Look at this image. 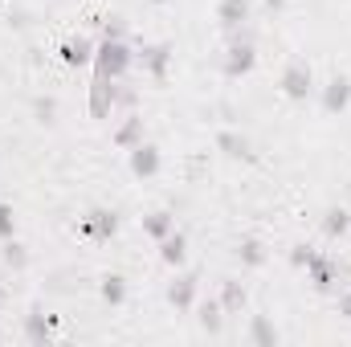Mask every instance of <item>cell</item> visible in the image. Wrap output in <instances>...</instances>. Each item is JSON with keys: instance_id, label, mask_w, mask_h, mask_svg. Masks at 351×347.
<instances>
[{"instance_id": "7c38bea8", "label": "cell", "mask_w": 351, "mask_h": 347, "mask_svg": "<svg viewBox=\"0 0 351 347\" xmlns=\"http://www.w3.org/2000/svg\"><path fill=\"white\" fill-rule=\"evenodd\" d=\"M217 152H225L229 160H254V143L241 131H221L217 135Z\"/></svg>"}, {"instance_id": "ffe728a7", "label": "cell", "mask_w": 351, "mask_h": 347, "mask_svg": "<svg viewBox=\"0 0 351 347\" xmlns=\"http://www.w3.org/2000/svg\"><path fill=\"white\" fill-rule=\"evenodd\" d=\"M200 327H204L208 335H221V327H225V311H221V298H208V302H200Z\"/></svg>"}, {"instance_id": "e0dca14e", "label": "cell", "mask_w": 351, "mask_h": 347, "mask_svg": "<svg viewBox=\"0 0 351 347\" xmlns=\"http://www.w3.org/2000/svg\"><path fill=\"white\" fill-rule=\"evenodd\" d=\"M98 294H102V302L123 307V302H127V278H123V274H106L102 286H98Z\"/></svg>"}, {"instance_id": "8fae6325", "label": "cell", "mask_w": 351, "mask_h": 347, "mask_svg": "<svg viewBox=\"0 0 351 347\" xmlns=\"http://www.w3.org/2000/svg\"><path fill=\"white\" fill-rule=\"evenodd\" d=\"M139 62H143V70L160 82V78H168V66H172V49L168 45H147L143 53H139Z\"/></svg>"}, {"instance_id": "ba28073f", "label": "cell", "mask_w": 351, "mask_h": 347, "mask_svg": "<svg viewBox=\"0 0 351 347\" xmlns=\"http://www.w3.org/2000/svg\"><path fill=\"white\" fill-rule=\"evenodd\" d=\"M351 106V82L339 74V78H331L327 86H323V110L327 115H343Z\"/></svg>"}, {"instance_id": "1f68e13d", "label": "cell", "mask_w": 351, "mask_h": 347, "mask_svg": "<svg viewBox=\"0 0 351 347\" xmlns=\"http://www.w3.org/2000/svg\"><path fill=\"white\" fill-rule=\"evenodd\" d=\"M152 4H168V0H152Z\"/></svg>"}, {"instance_id": "5bb4252c", "label": "cell", "mask_w": 351, "mask_h": 347, "mask_svg": "<svg viewBox=\"0 0 351 347\" xmlns=\"http://www.w3.org/2000/svg\"><path fill=\"white\" fill-rule=\"evenodd\" d=\"M49 335H53V319H45L41 311H29L25 315V339L41 347V344H49Z\"/></svg>"}, {"instance_id": "6da1fadb", "label": "cell", "mask_w": 351, "mask_h": 347, "mask_svg": "<svg viewBox=\"0 0 351 347\" xmlns=\"http://www.w3.org/2000/svg\"><path fill=\"white\" fill-rule=\"evenodd\" d=\"M131 62H135V53H131V45L127 41H98L94 45V78H110V82H119L127 70H131Z\"/></svg>"}, {"instance_id": "d6986e66", "label": "cell", "mask_w": 351, "mask_h": 347, "mask_svg": "<svg viewBox=\"0 0 351 347\" xmlns=\"http://www.w3.org/2000/svg\"><path fill=\"white\" fill-rule=\"evenodd\" d=\"M265 258H269V254H265V246L258 241V237H245V241L237 246V261H241L245 270H258V265H265Z\"/></svg>"}, {"instance_id": "83f0119b", "label": "cell", "mask_w": 351, "mask_h": 347, "mask_svg": "<svg viewBox=\"0 0 351 347\" xmlns=\"http://www.w3.org/2000/svg\"><path fill=\"white\" fill-rule=\"evenodd\" d=\"M311 254H315L311 246H294V250H290V265H298V270H306V261H311Z\"/></svg>"}, {"instance_id": "4dcf8cb0", "label": "cell", "mask_w": 351, "mask_h": 347, "mask_svg": "<svg viewBox=\"0 0 351 347\" xmlns=\"http://www.w3.org/2000/svg\"><path fill=\"white\" fill-rule=\"evenodd\" d=\"M4 298H8V290H4V282H0V307H4Z\"/></svg>"}, {"instance_id": "2e32d148", "label": "cell", "mask_w": 351, "mask_h": 347, "mask_svg": "<svg viewBox=\"0 0 351 347\" xmlns=\"http://www.w3.org/2000/svg\"><path fill=\"white\" fill-rule=\"evenodd\" d=\"M245 298H250V294H245L241 282L229 278V282L221 286V311H225V315H241V311H245Z\"/></svg>"}, {"instance_id": "4fadbf2b", "label": "cell", "mask_w": 351, "mask_h": 347, "mask_svg": "<svg viewBox=\"0 0 351 347\" xmlns=\"http://www.w3.org/2000/svg\"><path fill=\"white\" fill-rule=\"evenodd\" d=\"M168 302L176 311H192V302H196V274H180L168 286Z\"/></svg>"}, {"instance_id": "7a4b0ae2", "label": "cell", "mask_w": 351, "mask_h": 347, "mask_svg": "<svg viewBox=\"0 0 351 347\" xmlns=\"http://www.w3.org/2000/svg\"><path fill=\"white\" fill-rule=\"evenodd\" d=\"M258 66V49H254V33L250 29H233L229 33V53H225V74L229 78H245Z\"/></svg>"}, {"instance_id": "f1b7e54d", "label": "cell", "mask_w": 351, "mask_h": 347, "mask_svg": "<svg viewBox=\"0 0 351 347\" xmlns=\"http://www.w3.org/2000/svg\"><path fill=\"white\" fill-rule=\"evenodd\" d=\"M339 315H343V319H351V290H343V294H339Z\"/></svg>"}, {"instance_id": "603a6c76", "label": "cell", "mask_w": 351, "mask_h": 347, "mask_svg": "<svg viewBox=\"0 0 351 347\" xmlns=\"http://www.w3.org/2000/svg\"><path fill=\"white\" fill-rule=\"evenodd\" d=\"M114 143H119V147H127V152H131L135 143H143V119H127V123L114 131Z\"/></svg>"}, {"instance_id": "d6a6232c", "label": "cell", "mask_w": 351, "mask_h": 347, "mask_svg": "<svg viewBox=\"0 0 351 347\" xmlns=\"http://www.w3.org/2000/svg\"><path fill=\"white\" fill-rule=\"evenodd\" d=\"M348 196H351V188H348Z\"/></svg>"}, {"instance_id": "5b68a950", "label": "cell", "mask_w": 351, "mask_h": 347, "mask_svg": "<svg viewBox=\"0 0 351 347\" xmlns=\"http://www.w3.org/2000/svg\"><path fill=\"white\" fill-rule=\"evenodd\" d=\"M114 102H119V86L110 78H94V86H90V115L94 119H110Z\"/></svg>"}, {"instance_id": "f546056e", "label": "cell", "mask_w": 351, "mask_h": 347, "mask_svg": "<svg viewBox=\"0 0 351 347\" xmlns=\"http://www.w3.org/2000/svg\"><path fill=\"white\" fill-rule=\"evenodd\" d=\"M265 8H269V12H282V8H286V0H265Z\"/></svg>"}, {"instance_id": "7402d4cb", "label": "cell", "mask_w": 351, "mask_h": 347, "mask_svg": "<svg viewBox=\"0 0 351 347\" xmlns=\"http://www.w3.org/2000/svg\"><path fill=\"white\" fill-rule=\"evenodd\" d=\"M250 344H265V347H274L278 344V327L265 319V315H254V323H250V335H245Z\"/></svg>"}, {"instance_id": "9a60e30c", "label": "cell", "mask_w": 351, "mask_h": 347, "mask_svg": "<svg viewBox=\"0 0 351 347\" xmlns=\"http://www.w3.org/2000/svg\"><path fill=\"white\" fill-rule=\"evenodd\" d=\"M160 258H164V265H184V258H188V237H184L180 229H172V233L160 241Z\"/></svg>"}, {"instance_id": "4316f807", "label": "cell", "mask_w": 351, "mask_h": 347, "mask_svg": "<svg viewBox=\"0 0 351 347\" xmlns=\"http://www.w3.org/2000/svg\"><path fill=\"white\" fill-rule=\"evenodd\" d=\"M33 115H37L41 123H53V115H58V102H53V98H37V102H33Z\"/></svg>"}, {"instance_id": "8992f818", "label": "cell", "mask_w": 351, "mask_h": 347, "mask_svg": "<svg viewBox=\"0 0 351 347\" xmlns=\"http://www.w3.org/2000/svg\"><path fill=\"white\" fill-rule=\"evenodd\" d=\"M82 233L94 237V241H110L114 233H119V217L114 213H106V208H94L82 217Z\"/></svg>"}, {"instance_id": "3957f363", "label": "cell", "mask_w": 351, "mask_h": 347, "mask_svg": "<svg viewBox=\"0 0 351 347\" xmlns=\"http://www.w3.org/2000/svg\"><path fill=\"white\" fill-rule=\"evenodd\" d=\"M306 278H311V286L315 290H335L339 282H343V265L331 258V254H311V261H306Z\"/></svg>"}, {"instance_id": "30bf717a", "label": "cell", "mask_w": 351, "mask_h": 347, "mask_svg": "<svg viewBox=\"0 0 351 347\" xmlns=\"http://www.w3.org/2000/svg\"><path fill=\"white\" fill-rule=\"evenodd\" d=\"M58 53H62L66 66L78 70V66H90V62H94V41H90V37H66Z\"/></svg>"}, {"instance_id": "277c9868", "label": "cell", "mask_w": 351, "mask_h": 347, "mask_svg": "<svg viewBox=\"0 0 351 347\" xmlns=\"http://www.w3.org/2000/svg\"><path fill=\"white\" fill-rule=\"evenodd\" d=\"M311 90H315V74H311V66H306L302 58H294V62L282 70V94L294 98V102H302Z\"/></svg>"}, {"instance_id": "cb8c5ba5", "label": "cell", "mask_w": 351, "mask_h": 347, "mask_svg": "<svg viewBox=\"0 0 351 347\" xmlns=\"http://www.w3.org/2000/svg\"><path fill=\"white\" fill-rule=\"evenodd\" d=\"M0 261H4L8 270H25V265H29V254H25V246H21L16 237H8L4 250H0Z\"/></svg>"}, {"instance_id": "484cf974", "label": "cell", "mask_w": 351, "mask_h": 347, "mask_svg": "<svg viewBox=\"0 0 351 347\" xmlns=\"http://www.w3.org/2000/svg\"><path fill=\"white\" fill-rule=\"evenodd\" d=\"M8 237H16V217L8 204H0V241H8Z\"/></svg>"}, {"instance_id": "9c48e42d", "label": "cell", "mask_w": 351, "mask_h": 347, "mask_svg": "<svg viewBox=\"0 0 351 347\" xmlns=\"http://www.w3.org/2000/svg\"><path fill=\"white\" fill-rule=\"evenodd\" d=\"M160 164H164V160H160V152H156L152 143H135V147H131V172L139 176V180H152V176L160 172Z\"/></svg>"}, {"instance_id": "52a82bcc", "label": "cell", "mask_w": 351, "mask_h": 347, "mask_svg": "<svg viewBox=\"0 0 351 347\" xmlns=\"http://www.w3.org/2000/svg\"><path fill=\"white\" fill-rule=\"evenodd\" d=\"M250 0H221L217 4V21H221V29L225 33H233V29H245V21H250Z\"/></svg>"}, {"instance_id": "d4e9b609", "label": "cell", "mask_w": 351, "mask_h": 347, "mask_svg": "<svg viewBox=\"0 0 351 347\" xmlns=\"http://www.w3.org/2000/svg\"><path fill=\"white\" fill-rule=\"evenodd\" d=\"M102 37H106V41H123V37H127V21H123V16H106V21H102Z\"/></svg>"}, {"instance_id": "ac0fdd59", "label": "cell", "mask_w": 351, "mask_h": 347, "mask_svg": "<svg viewBox=\"0 0 351 347\" xmlns=\"http://www.w3.org/2000/svg\"><path fill=\"white\" fill-rule=\"evenodd\" d=\"M348 229H351V208L339 204V208H327V213H323V233H327V237H343Z\"/></svg>"}, {"instance_id": "44dd1931", "label": "cell", "mask_w": 351, "mask_h": 347, "mask_svg": "<svg viewBox=\"0 0 351 347\" xmlns=\"http://www.w3.org/2000/svg\"><path fill=\"white\" fill-rule=\"evenodd\" d=\"M172 229H176V217H172V213H164V208H160V213H152V217H143V233H147V237H156V241H164Z\"/></svg>"}]
</instances>
